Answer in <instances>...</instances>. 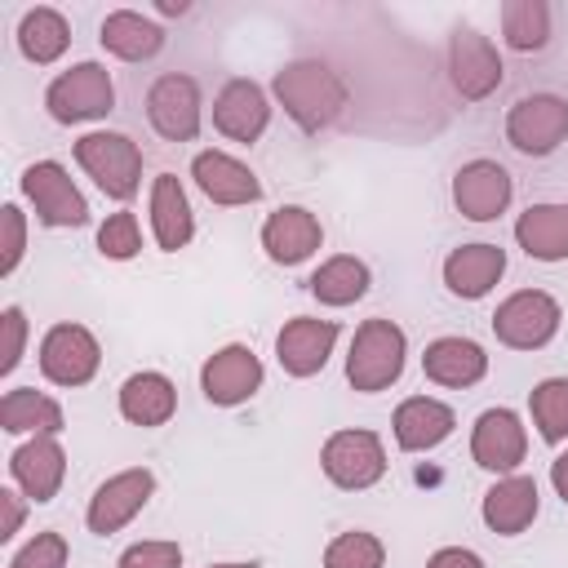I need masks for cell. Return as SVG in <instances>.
Listing matches in <instances>:
<instances>
[{"label":"cell","mask_w":568,"mask_h":568,"mask_svg":"<svg viewBox=\"0 0 568 568\" xmlns=\"http://www.w3.org/2000/svg\"><path fill=\"white\" fill-rule=\"evenodd\" d=\"M271 93L275 102L284 106V115L302 129V133H320L328 124H337V115L346 111L351 102V89L342 80V71H333L328 62L320 58H297V62H284L271 80Z\"/></svg>","instance_id":"1"},{"label":"cell","mask_w":568,"mask_h":568,"mask_svg":"<svg viewBox=\"0 0 568 568\" xmlns=\"http://www.w3.org/2000/svg\"><path fill=\"white\" fill-rule=\"evenodd\" d=\"M404 355H408V337L395 320H364L351 337V351H346V382L359 390V395H377L386 386L399 382L404 373Z\"/></svg>","instance_id":"2"},{"label":"cell","mask_w":568,"mask_h":568,"mask_svg":"<svg viewBox=\"0 0 568 568\" xmlns=\"http://www.w3.org/2000/svg\"><path fill=\"white\" fill-rule=\"evenodd\" d=\"M75 164L111 200H133L138 186H142V151H138V142L129 133L98 129V133L75 138Z\"/></svg>","instance_id":"3"},{"label":"cell","mask_w":568,"mask_h":568,"mask_svg":"<svg viewBox=\"0 0 568 568\" xmlns=\"http://www.w3.org/2000/svg\"><path fill=\"white\" fill-rule=\"evenodd\" d=\"M44 106L58 124H84V120H102L115 106V84L111 71L102 62H75L62 75H53V84L44 89Z\"/></svg>","instance_id":"4"},{"label":"cell","mask_w":568,"mask_h":568,"mask_svg":"<svg viewBox=\"0 0 568 568\" xmlns=\"http://www.w3.org/2000/svg\"><path fill=\"white\" fill-rule=\"evenodd\" d=\"M559 320H564V311L546 288H519L506 302H497L493 333L510 351H541L559 333Z\"/></svg>","instance_id":"5"},{"label":"cell","mask_w":568,"mask_h":568,"mask_svg":"<svg viewBox=\"0 0 568 568\" xmlns=\"http://www.w3.org/2000/svg\"><path fill=\"white\" fill-rule=\"evenodd\" d=\"M320 466L328 475V484L346 488V493H359V488H373L382 475H386V444L377 430H333L320 448Z\"/></svg>","instance_id":"6"},{"label":"cell","mask_w":568,"mask_h":568,"mask_svg":"<svg viewBox=\"0 0 568 568\" xmlns=\"http://www.w3.org/2000/svg\"><path fill=\"white\" fill-rule=\"evenodd\" d=\"M506 142L528 160H541V155L559 151L568 142V98H559V93L519 98L506 111Z\"/></svg>","instance_id":"7"},{"label":"cell","mask_w":568,"mask_h":568,"mask_svg":"<svg viewBox=\"0 0 568 568\" xmlns=\"http://www.w3.org/2000/svg\"><path fill=\"white\" fill-rule=\"evenodd\" d=\"M501 75H506V67H501L497 44L479 27L457 22L448 31V80H453V89L466 102H484L488 93H497Z\"/></svg>","instance_id":"8"},{"label":"cell","mask_w":568,"mask_h":568,"mask_svg":"<svg viewBox=\"0 0 568 568\" xmlns=\"http://www.w3.org/2000/svg\"><path fill=\"white\" fill-rule=\"evenodd\" d=\"M146 120L164 142H191L204 124V98H200L195 75L164 71L146 89Z\"/></svg>","instance_id":"9"},{"label":"cell","mask_w":568,"mask_h":568,"mask_svg":"<svg viewBox=\"0 0 568 568\" xmlns=\"http://www.w3.org/2000/svg\"><path fill=\"white\" fill-rule=\"evenodd\" d=\"M22 195L31 200L36 217L44 226H84L89 222V200L71 182V173L58 160H36L22 169Z\"/></svg>","instance_id":"10"},{"label":"cell","mask_w":568,"mask_h":568,"mask_svg":"<svg viewBox=\"0 0 568 568\" xmlns=\"http://www.w3.org/2000/svg\"><path fill=\"white\" fill-rule=\"evenodd\" d=\"M151 493H155V475L146 466H129V470L102 479L93 488V497H89V510H84L89 532H98V537L120 532L124 524L138 519V510L151 501Z\"/></svg>","instance_id":"11"},{"label":"cell","mask_w":568,"mask_h":568,"mask_svg":"<svg viewBox=\"0 0 568 568\" xmlns=\"http://www.w3.org/2000/svg\"><path fill=\"white\" fill-rule=\"evenodd\" d=\"M102 364V346L84 324H53L40 337V373L53 386H84Z\"/></svg>","instance_id":"12"},{"label":"cell","mask_w":568,"mask_h":568,"mask_svg":"<svg viewBox=\"0 0 568 568\" xmlns=\"http://www.w3.org/2000/svg\"><path fill=\"white\" fill-rule=\"evenodd\" d=\"M262 359L244 346V342H231V346H222V351H213L209 359H204V368H200V390H204V399L209 404H217V408H235V404H244V399H253L257 390H262Z\"/></svg>","instance_id":"13"},{"label":"cell","mask_w":568,"mask_h":568,"mask_svg":"<svg viewBox=\"0 0 568 568\" xmlns=\"http://www.w3.org/2000/svg\"><path fill=\"white\" fill-rule=\"evenodd\" d=\"M470 457H475V466L493 470L497 479L515 475L519 462L528 457V430H524L519 413L515 408H484L475 417V430H470Z\"/></svg>","instance_id":"14"},{"label":"cell","mask_w":568,"mask_h":568,"mask_svg":"<svg viewBox=\"0 0 568 568\" xmlns=\"http://www.w3.org/2000/svg\"><path fill=\"white\" fill-rule=\"evenodd\" d=\"M510 195H515V182H510V173L497 160H466L453 173V204L470 222L501 217L510 209Z\"/></svg>","instance_id":"15"},{"label":"cell","mask_w":568,"mask_h":568,"mask_svg":"<svg viewBox=\"0 0 568 568\" xmlns=\"http://www.w3.org/2000/svg\"><path fill=\"white\" fill-rule=\"evenodd\" d=\"M266 124H271V98H266V89L257 80L235 75V80H226L217 89V98H213V129L222 138L248 146V142H257L266 133Z\"/></svg>","instance_id":"16"},{"label":"cell","mask_w":568,"mask_h":568,"mask_svg":"<svg viewBox=\"0 0 568 568\" xmlns=\"http://www.w3.org/2000/svg\"><path fill=\"white\" fill-rule=\"evenodd\" d=\"M337 346V324L333 320H315V315H297L280 328L275 337V359L288 377H315L328 355Z\"/></svg>","instance_id":"17"},{"label":"cell","mask_w":568,"mask_h":568,"mask_svg":"<svg viewBox=\"0 0 568 568\" xmlns=\"http://www.w3.org/2000/svg\"><path fill=\"white\" fill-rule=\"evenodd\" d=\"M9 475L27 501H53L67 479V453L58 435H31L27 444H18L9 457Z\"/></svg>","instance_id":"18"},{"label":"cell","mask_w":568,"mask_h":568,"mask_svg":"<svg viewBox=\"0 0 568 568\" xmlns=\"http://www.w3.org/2000/svg\"><path fill=\"white\" fill-rule=\"evenodd\" d=\"M320 244H324V226H320V217H315L311 209H302V204H284V209H275V213L262 222V248H266V257H271L275 266H297V262H306Z\"/></svg>","instance_id":"19"},{"label":"cell","mask_w":568,"mask_h":568,"mask_svg":"<svg viewBox=\"0 0 568 568\" xmlns=\"http://www.w3.org/2000/svg\"><path fill=\"white\" fill-rule=\"evenodd\" d=\"M191 178H195V186H200L213 204H226V209H235V204H257V200H262L257 173H253L244 160L226 155V151H200V155L191 160Z\"/></svg>","instance_id":"20"},{"label":"cell","mask_w":568,"mask_h":568,"mask_svg":"<svg viewBox=\"0 0 568 568\" xmlns=\"http://www.w3.org/2000/svg\"><path fill=\"white\" fill-rule=\"evenodd\" d=\"M457 426V413L435 399V395H413L395 408L390 417V430H395V444L404 453H426V448H439Z\"/></svg>","instance_id":"21"},{"label":"cell","mask_w":568,"mask_h":568,"mask_svg":"<svg viewBox=\"0 0 568 568\" xmlns=\"http://www.w3.org/2000/svg\"><path fill=\"white\" fill-rule=\"evenodd\" d=\"M537 506H541V497H537V479L532 475H501L484 493L479 515L497 537H519L537 519Z\"/></svg>","instance_id":"22"},{"label":"cell","mask_w":568,"mask_h":568,"mask_svg":"<svg viewBox=\"0 0 568 568\" xmlns=\"http://www.w3.org/2000/svg\"><path fill=\"white\" fill-rule=\"evenodd\" d=\"M501 275H506V248L484 244V240L479 244H462V248H453L444 257V284H448L453 297H466V302L488 297Z\"/></svg>","instance_id":"23"},{"label":"cell","mask_w":568,"mask_h":568,"mask_svg":"<svg viewBox=\"0 0 568 568\" xmlns=\"http://www.w3.org/2000/svg\"><path fill=\"white\" fill-rule=\"evenodd\" d=\"M422 373L435 382V386H475L484 382L488 373V351L470 337H435L426 351H422Z\"/></svg>","instance_id":"24"},{"label":"cell","mask_w":568,"mask_h":568,"mask_svg":"<svg viewBox=\"0 0 568 568\" xmlns=\"http://www.w3.org/2000/svg\"><path fill=\"white\" fill-rule=\"evenodd\" d=\"M98 40L106 53H115L120 62H151L160 49H164V27L142 18L138 9H111L98 27Z\"/></svg>","instance_id":"25"},{"label":"cell","mask_w":568,"mask_h":568,"mask_svg":"<svg viewBox=\"0 0 568 568\" xmlns=\"http://www.w3.org/2000/svg\"><path fill=\"white\" fill-rule=\"evenodd\" d=\"M151 235L164 253H178L191 244L195 235V213H191V200L182 191V182L173 173H160L151 182Z\"/></svg>","instance_id":"26"},{"label":"cell","mask_w":568,"mask_h":568,"mask_svg":"<svg viewBox=\"0 0 568 568\" xmlns=\"http://www.w3.org/2000/svg\"><path fill=\"white\" fill-rule=\"evenodd\" d=\"M173 413H178V386L164 373L142 368V373L124 377V386H120V417L124 422L151 430V426H164Z\"/></svg>","instance_id":"27"},{"label":"cell","mask_w":568,"mask_h":568,"mask_svg":"<svg viewBox=\"0 0 568 568\" xmlns=\"http://www.w3.org/2000/svg\"><path fill=\"white\" fill-rule=\"evenodd\" d=\"M515 240L537 262L568 257V204H528L515 222Z\"/></svg>","instance_id":"28"},{"label":"cell","mask_w":568,"mask_h":568,"mask_svg":"<svg viewBox=\"0 0 568 568\" xmlns=\"http://www.w3.org/2000/svg\"><path fill=\"white\" fill-rule=\"evenodd\" d=\"M0 426L9 435H58L67 426L62 404L36 386H13L0 399Z\"/></svg>","instance_id":"29"},{"label":"cell","mask_w":568,"mask_h":568,"mask_svg":"<svg viewBox=\"0 0 568 568\" xmlns=\"http://www.w3.org/2000/svg\"><path fill=\"white\" fill-rule=\"evenodd\" d=\"M67 44H71V22L58 9L36 4V9L22 13V22H18V49H22L27 62L49 67V62H58L67 53Z\"/></svg>","instance_id":"30"},{"label":"cell","mask_w":568,"mask_h":568,"mask_svg":"<svg viewBox=\"0 0 568 568\" xmlns=\"http://www.w3.org/2000/svg\"><path fill=\"white\" fill-rule=\"evenodd\" d=\"M306 284H311V297H315L320 306H351V302H359V297L368 293L373 275H368V266H364L359 257L337 253V257L320 262V271H315Z\"/></svg>","instance_id":"31"},{"label":"cell","mask_w":568,"mask_h":568,"mask_svg":"<svg viewBox=\"0 0 568 568\" xmlns=\"http://www.w3.org/2000/svg\"><path fill=\"white\" fill-rule=\"evenodd\" d=\"M501 40L515 53H537L550 44V4L546 0H506L501 4Z\"/></svg>","instance_id":"32"},{"label":"cell","mask_w":568,"mask_h":568,"mask_svg":"<svg viewBox=\"0 0 568 568\" xmlns=\"http://www.w3.org/2000/svg\"><path fill=\"white\" fill-rule=\"evenodd\" d=\"M532 408V426L546 444H564L568 439V377H546L532 386L528 395Z\"/></svg>","instance_id":"33"},{"label":"cell","mask_w":568,"mask_h":568,"mask_svg":"<svg viewBox=\"0 0 568 568\" xmlns=\"http://www.w3.org/2000/svg\"><path fill=\"white\" fill-rule=\"evenodd\" d=\"M324 568H386V546H382V537H373L364 528L337 532L324 546Z\"/></svg>","instance_id":"34"},{"label":"cell","mask_w":568,"mask_h":568,"mask_svg":"<svg viewBox=\"0 0 568 568\" xmlns=\"http://www.w3.org/2000/svg\"><path fill=\"white\" fill-rule=\"evenodd\" d=\"M138 248H142V231H138V217H133L129 209L111 213V217L98 226V253H102V257L129 262V257H138Z\"/></svg>","instance_id":"35"},{"label":"cell","mask_w":568,"mask_h":568,"mask_svg":"<svg viewBox=\"0 0 568 568\" xmlns=\"http://www.w3.org/2000/svg\"><path fill=\"white\" fill-rule=\"evenodd\" d=\"M9 568H67V537L62 532H36L13 559Z\"/></svg>","instance_id":"36"},{"label":"cell","mask_w":568,"mask_h":568,"mask_svg":"<svg viewBox=\"0 0 568 568\" xmlns=\"http://www.w3.org/2000/svg\"><path fill=\"white\" fill-rule=\"evenodd\" d=\"M115 568H182V546L178 541H133Z\"/></svg>","instance_id":"37"},{"label":"cell","mask_w":568,"mask_h":568,"mask_svg":"<svg viewBox=\"0 0 568 568\" xmlns=\"http://www.w3.org/2000/svg\"><path fill=\"white\" fill-rule=\"evenodd\" d=\"M0 222H4V257H0V275H13L22 253H27V217L18 204H4L0 209Z\"/></svg>","instance_id":"38"},{"label":"cell","mask_w":568,"mask_h":568,"mask_svg":"<svg viewBox=\"0 0 568 568\" xmlns=\"http://www.w3.org/2000/svg\"><path fill=\"white\" fill-rule=\"evenodd\" d=\"M0 328H4L0 373H13V368L22 364V346H27V315H22V306H4V311H0Z\"/></svg>","instance_id":"39"},{"label":"cell","mask_w":568,"mask_h":568,"mask_svg":"<svg viewBox=\"0 0 568 568\" xmlns=\"http://www.w3.org/2000/svg\"><path fill=\"white\" fill-rule=\"evenodd\" d=\"M426 568H484V559H479L470 546H439V550L426 559Z\"/></svg>","instance_id":"40"},{"label":"cell","mask_w":568,"mask_h":568,"mask_svg":"<svg viewBox=\"0 0 568 568\" xmlns=\"http://www.w3.org/2000/svg\"><path fill=\"white\" fill-rule=\"evenodd\" d=\"M0 506H4V524H0V541H9L13 532H22V519H27V506L13 488H0Z\"/></svg>","instance_id":"41"},{"label":"cell","mask_w":568,"mask_h":568,"mask_svg":"<svg viewBox=\"0 0 568 568\" xmlns=\"http://www.w3.org/2000/svg\"><path fill=\"white\" fill-rule=\"evenodd\" d=\"M550 484H555V493L564 497V506H568V448L550 462Z\"/></svg>","instance_id":"42"},{"label":"cell","mask_w":568,"mask_h":568,"mask_svg":"<svg viewBox=\"0 0 568 568\" xmlns=\"http://www.w3.org/2000/svg\"><path fill=\"white\" fill-rule=\"evenodd\" d=\"M155 9H160V13H169V18H173V13H186V9H191V4H186V0H160V4H155Z\"/></svg>","instance_id":"43"},{"label":"cell","mask_w":568,"mask_h":568,"mask_svg":"<svg viewBox=\"0 0 568 568\" xmlns=\"http://www.w3.org/2000/svg\"><path fill=\"white\" fill-rule=\"evenodd\" d=\"M209 568H257L253 559H235V564H209Z\"/></svg>","instance_id":"44"}]
</instances>
